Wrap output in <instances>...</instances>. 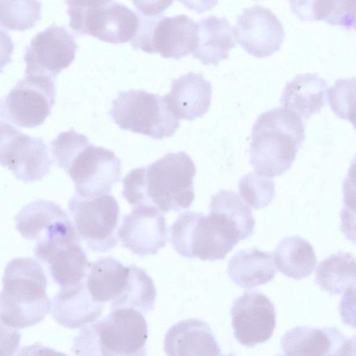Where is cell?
Returning a JSON list of instances; mask_svg holds the SVG:
<instances>
[{
  "mask_svg": "<svg viewBox=\"0 0 356 356\" xmlns=\"http://www.w3.org/2000/svg\"><path fill=\"white\" fill-rule=\"evenodd\" d=\"M15 356H69L40 343L21 348Z\"/></svg>",
  "mask_w": 356,
  "mask_h": 356,
  "instance_id": "cell-36",
  "label": "cell"
},
{
  "mask_svg": "<svg viewBox=\"0 0 356 356\" xmlns=\"http://www.w3.org/2000/svg\"><path fill=\"white\" fill-rule=\"evenodd\" d=\"M273 259L280 273L297 280L309 277L317 263L313 246L299 236L281 240L273 252Z\"/></svg>",
  "mask_w": 356,
  "mask_h": 356,
  "instance_id": "cell-27",
  "label": "cell"
},
{
  "mask_svg": "<svg viewBox=\"0 0 356 356\" xmlns=\"http://www.w3.org/2000/svg\"><path fill=\"white\" fill-rule=\"evenodd\" d=\"M164 351L167 356H222L210 326L197 318L172 325L164 338Z\"/></svg>",
  "mask_w": 356,
  "mask_h": 356,
  "instance_id": "cell-22",
  "label": "cell"
},
{
  "mask_svg": "<svg viewBox=\"0 0 356 356\" xmlns=\"http://www.w3.org/2000/svg\"><path fill=\"white\" fill-rule=\"evenodd\" d=\"M109 114L120 129L155 140L172 136L180 125L164 96L143 90L120 91Z\"/></svg>",
  "mask_w": 356,
  "mask_h": 356,
  "instance_id": "cell-7",
  "label": "cell"
},
{
  "mask_svg": "<svg viewBox=\"0 0 356 356\" xmlns=\"http://www.w3.org/2000/svg\"><path fill=\"white\" fill-rule=\"evenodd\" d=\"M230 313L234 336L241 344L253 347L272 337L276 325L275 308L264 293L244 292L234 301Z\"/></svg>",
  "mask_w": 356,
  "mask_h": 356,
  "instance_id": "cell-15",
  "label": "cell"
},
{
  "mask_svg": "<svg viewBox=\"0 0 356 356\" xmlns=\"http://www.w3.org/2000/svg\"><path fill=\"white\" fill-rule=\"evenodd\" d=\"M77 48L72 33L53 23L37 33L26 47L25 75L42 74L54 79L74 60Z\"/></svg>",
  "mask_w": 356,
  "mask_h": 356,
  "instance_id": "cell-13",
  "label": "cell"
},
{
  "mask_svg": "<svg viewBox=\"0 0 356 356\" xmlns=\"http://www.w3.org/2000/svg\"><path fill=\"white\" fill-rule=\"evenodd\" d=\"M301 117L282 106L261 113L252 128L250 163L259 175L272 178L289 170L305 139Z\"/></svg>",
  "mask_w": 356,
  "mask_h": 356,
  "instance_id": "cell-3",
  "label": "cell"
},
{
  "mask_svg": "<svg viewBox=\"0 0 356 356\" xmlns=\"http://www.w3.org/2000/svg\"><path fill=\"white\" fill-rule=\"evenodd\" d=\"M346 356H356V333L347 340Z\"/></svg>",
  "mask_w": 356,
  "mask_h": 356,
  "instance_id": "cell-37",
  "label": "cell"
},
{
  "mask_svg": "<svg viewBox=\"0 0 356 356\" xmlns=\"http://www.w3.org/2000/svg\"><path fill=\"white\" fill-rule=\"evenodd\" d=\"M54 104V79L25 75L1 100V122L18 127H35L51 114Z\"/></svg>",
  "mask_w": 356,
  "mask_h": 356,
  "instance_id": "cell-11",
  "label": "cell"
},
{
  "mask_svg": "<svg viewBox=\"0 0 356 356\" xmlns=\"http://www.w3.org/2000/svg\"><path fill=\"white\" fill-rule=\"evenodd\" d=\"M41 18L40 1H1V27L24 31L31 28Z\"/></svg>",
  "mask_w": 356,
  "mask_h": 356,
  "instance_id": "cell-30",
  "label": "cell"
},
{
  "mask_svg": "<svg viewBox=\"0 0 356 356\" xmlns=\"http://www.w3.org/2000/svg\"><path fill=\"white\" fill-rule=\"evenodd\" d=\"M70 28L113 44L131 42L138 31V15L114 1H67Z\"/></svg>",
  "mask_w": 356,
  "mask_h": 356,
  "instance_id": "cell-8",
  "label": "cell"
},
{
  "mask_svg": "<svg viewBox=\"0 0 356 356\" xmlns=\"http://www.w3.org/2000/svg\"><path fill=\"white\" fill-rule=\"evenodd\" d=\"M340 218V229L344 234L345 238L356 243V212L342 208Z\"/></svg>",
  "mask_w": 356,
  "mask_h": 356,
  "instance_id": "cell-35",
  "label": "cell"
},
{
  "mask_svg": "<svg viewBox=\"0 0 356 356\" xmlns=\"http://www.w3.org/2000/svg\"><path fill=\"white\" fill-rule=\"evenodd\" d=\"M300 20H323L350 29L356 25V1H292Z\"/></svg>",
  "mask_w": 356,
  "mask_h": 356,
  "instance_id": "cell-29",
  "label": "cell"
},
{
  "mask_svg": "<svg viewBox=\"0 0 356 356\" xmlns=\"http://www.w3.org/2000/svg\"><path fill=\"white\" fill-rule=\"evenodd\" d=\"M131 279V268L111 256L90 264L85 282L92 300L109 311L124 308V299Z\"/></svg>",
  "mask_w": 356,
  "mask_h": 356,
  "instance_id": "cell-19",
  "label": "cell"
},
{
  "mask_svg": "<svg viewBox=\"0 0 356 356\" xmlns=\"http://www.w3.org/2000/svg\"><path fill=\"white\" fill-rule=\"evenodd\" d=\"M355 29H356V25H355Z\"/></svg>",
  "mask_w": 356,
  "mask_h": 356,
  "instance_id": "cell-40",
  "label": "cell"
},
{
  "mask_svg": "<svg viewBox=\"0 0 356 356\" xmlns=\"http://www.w3.org/2000/svg\"><path fill=\"white\" fill-rule=\"evenodd\" d=\"M212 91L211 82L201 72H189L172 79L170 92L163 96L177 118L193 120L208 111Z\"/></svg>",
  "mask_w": 356,
  "mask_h": 356,
  "instance_id": "cell-21",
  "label": "cell"
},
{
  "mask_svg": "<svg viewBox=\"0 0 356 356\" xmlns=\"http://www.w3.org/2000/svg\"><path fill=\"white\" fill-rule=\"evenodd\" d=\"M33 252L39 261L46 264L60 289L74 286L86 280L91 263L76 230L52 241L36 243Z\"/></svg>",
  "mask_w": 356,
  "mask_h": 356,
  "instance_id": "cell-14",
  "label": "cell"
},
{
  "mask_svg": "<svg viewBox=\"0 0 356 356\" xmlns=\"http://www.w3.org/2000/svg\"><path fill=\"white\" fill-rule=\"evenodd\" d=\"M239 193L254 209L267 207L275 198V184L272 179L255 172L245 175L238 181Z\"/></svg>",
  "mask_w": 356,
  "mask_h": 356,
  "instance_id": "cell-32",
  "label": "cell"
},
{
  "mask_svg": "<svg viewBox=\"0 0 356 356\" xmlns=\"http://www.w3.org/2000/svg\"><path fill=\"white\" fill-rule=\"evenodd\" d=\"M348 339L334 327L297 326L281 340L284 356H346Z\"/></svg>",
  "mask_w": 356,
  "mask_h": 356,
  "instance_id": "cell-20",
  "label": "cell"
},
{
  "mask_svg": "<svg viewBox=\"0 0 356 356\" xmlns=\"http://www.w3.org/2000/svg\"><path fill=\"white\" fill-rule=\"evenodd\" d=\"M236 41L248 54L267 57L278 51L285 36L283 25L268 8H245L233 27Z\"/></svg>",
  "mask_w": 356,
  "mask_h": 356,
  "instance_id": "cell-16",
  "label": "cell"
},
{
  "mask_svg": "<svg viewBox=\"0 0 356 356\" xmlns=\"http://www.w3.org/2000/svg\"><path fill=\"white\" fill-rule=\"evenodd\" d=\"M147 337L141 312L118 309L82 327L74 339L72 352L75 356H147Z\"/></svg>",
  "mask_w": 356,
  "mask_h": 356,
  "instance_id": "cell-6",
  "label": "cell"
},
{
  "mask_svg": "<svg viewBox=\"0 0 356 356\" xmlns=\"http://www.w3.org/2000/svg\"><path fill=\"white\" fill-rule=\"evenodd\" d=\"M139 26L130 42L135 49L163 58L179 59L195 49L198 42V24L186 15L168 17L162 13H137Z\"/></svg>",
  "mask_w": 356,
  "mask_h": 356,
  "instance_id": "cell-9",
  "label": "cell"
},
{
  "mask_svg": "<svg viewBox=\"0 0 356 356\" xmlns=\"http://www.w3.org/2000/svg\"><path fill=\"white\" fill-rule=\"evenodd\" d=\"M315 281L332 295L341 294L356 286V259L350 252L339 251L320 262Z\"/></svg>",
  "mask_w": 356,
  "mask_h": 356,
  "instance_id": "cell-28",
  "label": "cell"
},
{
  "mask_svg": "<svg viewBox=\"0 0 356 356\" xmlns=\"http://www.w3.org/2000/svg\"><path fill=\"white\" fill-rule=\"evenodd\" d=\"M222 356H234L233 353H229L227 355H222Z\"/></svg>",
  "mask_w": 356,
  "mask_h": 356,
  "instance_id": "cell-38",
  "label": "cell"
},
{
  "mask_svg": "<svg viewBox=\"0 0 356 356\" xmlns=\"http://www.w3.org/2000/svg\"><path fill=\"white\" fill-rule=\"evenodd\" d=\"M15 222L23 238L36 243L52 241L75 230L57 203L42 199L24 205L15 216Z\"/></svg>",
  "mask_w": 356,
  "mask_h": 356,
  "instance_id": "cell-18",
  "label": "cell"
},
{
  "mask_svg": "<svg viewBox=\"0 0 356 356\" xmlns=\"http://www.w3.org/2000/svg\"><path fill=\"white\" fill-rule=\"evenodd\" d=\"M104 307L91 298L83 282L78 285L61 288L51 300V315L60 325L82 328L97 320Z\"/></svg>",
  "mask_w": 356,
  "mask_h": 356,
  "instance_id": "cell-23",
  "label": "cell"
},
{
  "mask_svg": "<svg viewBox=\"0 0 356 356\" xmlns=\"http://www.w3.org/2000/svg\"><path fill=\"white\" fill-rule=\"evenodd\" d=\"M118 236L124 248L140 257L156 254L168 241L165 218L155 207H136L123 216Z\"/></svg>",
  "mask_w": 356,
  "mask_h": 356,
  "instance_id": "cell-17",
  "label": "cell"
},
{
  "mask_svg": "<svg viewBox=\"0 0 356 356\" xmlns=\"http://www.w3.org/2000/svg\"><path fill=\"white\" fill-rule=\"evenodd\" d=\"M209 213L185 211L170 227L172 248L185 258L223 259L245 234L229 216L209 204Z\"/></svg>",
  "mask_w": 356,
  "mask_h": 356,
  "instance_id": "cell-5",
  "label": "cell"
},
{
  "mask_svg": "<svg viewBox=\"0 0 356 356\" xmlns=\"http://www.w3.org/2000/svg\"><path fill=\"white\" fill-rule=\"evenodd\" d=\"M198 42L192 53L204 65H217L235 47L233 27L225 17L209 15L198 22Z\"/></svg>",
  "mask_w": 356,
  "mask_h": 356,
  "instance_id": "cell-25",
  "label": "cell"
},
{
  "mask_svg": "<svg viewBox=\"0 0 356 356\" xmlns=\"http://www.w3.org/2000/svg\"><path fill=\"white\" fill-rule=\"evenodd\" d=\"M327 98L333 112L356 129V77L337 79L329 88Z\"/></svg>",
  "mask_w": 356,
  "mask_h": 356,
  "instance_id": "cell-31",
  "label": "cell"
},
{
  "mask_svg": "<svg viewBox=\"0 0 356 356\" xmlns=\"http://www.w3.org/2000/svg\"><path fill=\"white\" fill-rule=\"evenodd\" d=\"M56 165L67 172L76 194L92 197L108 194L121 175V160L113 151L91 143L71 128L51 142Z\"/></svg>",
  "mask_w": 356,
  "mask_h": 356,
  "instance_id": "cell-2",
  "label": "cell"
},
{
  "mask_svg": "<svg viewBox=\"0 0 356 356\" xmlns=\"http://www.w3.org/2000/svg\"><path fill=\"white\" fill-rule=\"evenodd\" d=\"M1 165L24 183L42 180L50 170L52 159L44 141L26 135L1 122Z\"/></svg>",
  "mask_w": 356,
  "mask_h": 356,
  "instance_id": "cell-12",
  "label": "cell"
},
{
  "mask_svg": "<svg viewBox=\"0 0 356 356\" xmlns=\"http://www.w3.org/2000/svg\"><path fill=\"white\" fill-rule=\"evenodd\" d=\"M67 205L78 235L92 251L107 252L118 244L120 207L112 195L84 197L76 193Z\"/></svg>",
  "mask_w": 356,
  "mask_h": 356,
  "instance_id": "cell-10",
  "label": "cell"
},
{
  "mask_svg": "<svg viewBox=\"0 0 356 356\" xmlns=\"http://www.w3.org/2000/svg\"><path fill=\"white\" fill-rule=\"evenodd\" d=\"M342 192L343 208L356 212V154L343 180Z\"/></svg>",
  "mask_w": 356,
  "mask_h": 356,
  "instance_id": "cell-33",
  "label": "cell"
},
{
  "mask_svg": "<svg viewBox=\"0 0 356 356\" xmlns=\"http://www.w3.org/2000/svg\"><path fill=\"white\" fill-rule=\"evenodd\" d=\"M2 282L1 325L11 329L33 326L51 311L47 276L41 264L33 258L17 257L8 261Z\"/></svg>",
  "mask_w": 356,
  "mask_h": 356,
  "instance_id": "cell-4",
  "label": "cell"
},
{
  "mask_svg": "<svg viewBox=\"0 0 356 356\" xmlns=\"http://www.w3.org/2000/svg\"><path fill=\"white\" fill-rule=\"evenodd\" d=\"M278 356H282V355H278Z\"/></svg>",
  "mask_w": 356,
  "mask_h": 356,
  "instance_id": "cell-39",
  "label": "cell"
},
{
  "mask_svg": "<svg viewBox=\"0 0 356 356\" xmlns=\"http://www.w3.org/2000/svg\"><path fill=\"white\" fill-rule=\"evenodd\" d=\"M339 312L345 325L356 328V286L344 293L339 305Z\"/></svg>",
  "mask_w": 356,
  "mask_h": 356,
  "instance_id": "cell-34",
  "label": "cell"
},
{
  "mask_svg": "<svg viewBox=\"0 0 356 356\" xmlns=\"http://www.w3.org/2000/svg\"><path fill=\"white\" fill-rule=\"evenodd\" d=\"M270 252L250 248L239 250L229 259L227 274L236 285L251 289L272 281L276 269Z\"/></svg>",
  "mask_w": 356,
  "mask_h": 356,
  "instance_id": "cell-26",
  "label": "cell"
},
{
  "mask_svg": "<svg viewBox=\"0 0 356 356\" xmlns=\"http://www.w3.org/2000/svg\"><path fill=\"white\" fill-rule=\"evenodd\" d=\"M196 168L183 151L170 152L123 179L122 194L134 207L149 205L162 212L188 209L194 201Z\"/></svg>",
  "mask_w": 356,
  "mask_h": 356,
  "instance_id": "cell-1",
  "label": "cell"
},
{
  "mask_svg": "<svg viewBox=\"0 0 356 356\" xmlns=\"http://www.w3.org/2000/svg\"><path fill=\"white\" fill-rule=\"evenodd\" d=\"M327 90V82L317 74H298L286 82L280 103L282 107L308 119L325 104Z\"/></svg>",
  "mask_w": 356,
  "mask_h": 356,
  "instance_id": "cell-24",
  "label": "cell"
}]
</instances>
